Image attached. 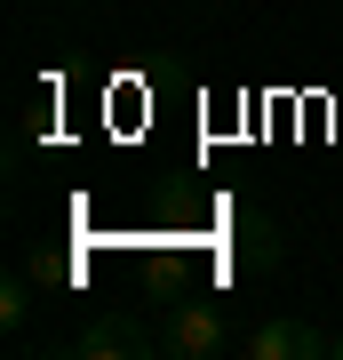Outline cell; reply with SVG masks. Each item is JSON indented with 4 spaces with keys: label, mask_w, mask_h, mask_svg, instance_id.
Instances as JSON below:
<instances>
[{
    "label": "cell",
    "mask_w": 343,
    "mask_h": 360,
    "mask_svg": "<svg viewBox=\"0 0 343 360\" xmlns=\"http://www.w3.org/2000/svg\"><path fill=\"white\" fill-rule=\"evenodd\" d=\"M160 352L168 360H224V352H240V328H231V312L208 304V296H176V304L160 312Z\"/></svg>",
    "instance_id": "obj_1"
},
{
    "label": "cell",
    "mask_w": 343,
    "mask_h": 360,
    "mask_svg": "<svg viewBox=\"0 0 343 360\" xmlns=\"http://www.w3.org/2000/svg\"><path fill=\"white\" fill-rule=\"evenodd\" d=\"M328 345H335V336H319L311 321H295V312H271V321H255L240 336L248 360H328Z\"/></svg>",
    "instance_id": "obj_2"
},
{
    "label": "cell",
    "mask_w": 343,
    "mask_h": 360,
    "mask_svg": "<svg viewBox=\"0 0 343 360\" xmlns=\"http://www.w3.org/2000/svg\"><path fill=\"white\" fill-rule=\"evenodd\" d=\"M72 352L80 360H144V352H160V328L128 321V312H104V321H88L72 336Z\"/></svg>",
    "instance_id": "obj_3"
},
{
    "label": "cell",
    "mask_w": 343,
    "mask_h": 360,
    "mask_svg": "<svg viewBox=\"0 0 343 360\" xmlns=\"http://www.w3.org/2000/svg\"><path fill=\"white\" fill-rule=\"evenodd\" d=\"M25 312H32V288H25V272H8V281H0V328L25 336Z\"/></svg>",
    "instance_id": "obj_4"
},
{
    "label": "cell",
    "mask_w": 343,
    "mask_h": 360,
    "mask_svg": "<svg viewBox=\"0 0 343 360\" xmlns=\"http://www.w3.org/2000/svg\"><path fill=\"white\" fill-rule=\"evenodd\" d=\"M328 360H343V336H335V345H328Z\"/></svg>",
    "instance_id": "obj_5"
}]
</instances>
